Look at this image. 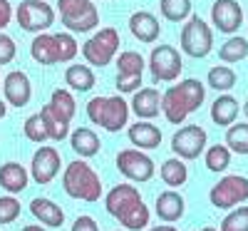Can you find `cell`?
<instances>
[{"instance_id": "f1b7e54d", "label": "cell", "mask_w": 248, "mask_h": 231, "mask_svg": "<svg viewBox=\"0 0 248 231\" xmlns=\"http://www.w3.org/2000/svg\"><path fill=\"white\" fill-rule=\"evenodd\" d=\"M159 10L169 23H184L191 17V0H159Z\"/></svg>"}, {"instance_id": "b9f144b4", "label": "cell", "mask_w": 248, "mask_h": 231, "mask_svg": "<svg viewBox=\"0 0 248 231\" xmlns=\"http://www.w3.org/2000/svg\"><path fill=\"white\" fill-rule=\"evenodd\" d=\"M13 20V5L10 0H0V33H3Z\"/></svg>"}, {"instance_id": "d6a6232c", "label": "cell", "mask_w": 248, "mask_h": 231, "mask_svg": "<svg viewBox=\"0 0 248 231\" xmlns=\"http://www.w3.org/2000/svg\"><path fill=\"white\" fill-rule=\"evenodd\" d=\"M117 221H119L122 226L132 229V231H139V229H144V226L149 224V209L144 206V201H137V204H132Z\"/></svg>"}, {"instance_id": "74e56055", "label": "cell", "mask_w": 248, "mask_h": 231, "mask_svg": "<svg viewBox=\"0 0 248 231\" xmlns=\"http://www.w3.org/2000/svg\"><path fill=\"white\" fill-rule=\"evenodd\" d=\"M57 37V48H60V57H62V62H70L75 55H77V40L70 35V33H57L55 35Z\"/></svg>"}, {"instance_id": "5b68a950", "label": "cell", "mask_w": 248, "mask_h": 231, "mask_svg": "<svg viewBox=\"0 0 248 231\" xmlns=\"http://www.w3.org/2000/svg\"><path fill=\"white\" fill-rule=\"evenodd\" d=\"M117 52H119V33L114 28H102L82 45V57L87 60V65L94 67H107Z\"/></svg>"}, {"instance_id": "e575fe53", "label": "cell", "mask_w": 248, "mask_h": 231, "mask_svg": "<svg viewBox=\"0 0 248 231\" xmlns=\"http://www.w3.org/2000/svg\"><path fill=\"white\" fill-rule=\"evenodd\" d=\"M23 134H25V139H30L35 144L47 142L50 139V132H47V124H45L43 115H40V112L37 115H30L25 119V124H23Z\"/></svg>"}, {"instance_id": "2e32d148", "label": "cell", "mask_w": 248, "mask_h": 231, "mask_svg": "<svg viewBox=\"0 0 248 231\" xmlns=\"http://www.w3.org/2000/svg\"><path fill=\"white\" fill-rule=\"evenodd\" d=\"M129 33L139 40V43H156L159 35H161V25H159V20L147 13V10H139V13H132L129 17Z\"/></svg>"}, {"instance_id": "d4e9b609", "label": "cell", "mask_w": 248, "mask_h": 231, "mask_svg": "<svg viewBox=\"0 0 248 231\" xmlns=\"http://www.w3.org/2000/svg\"><path fill=\"white\" fill-rule=\"evenodd\" d=\"M94 72L90 65H70L65 72V85L75 92H90L94 87Z\"/></svg>"}, {"instance_id": "7a4b0ae2", "label": "cell", "mask_w": 248, "mask_h": 231, "mask_svg": "<svg viewBox=\"0 0 248 231\" xmlns=\"http://www.w3.org/2000/svg\"><path fill=\"white\" fill-rule=\"evenodd\" d=\"M62 189L65 194L72 197V199H82V201H99L102 197V182H99V174L92 169L87 162H72L67 164L65 174H62Z\"/></svg>"}, {"instance_id": "8d00e7d4", "label": "cell", "mask_w": 248, "mask_h": 231, "mask_svg": "<svg viewBox=\"0 0 248 231\" xmlns=\"http://www.w3.org/2000/svg\"><path fill=\"white\" fill-rule=\"evenodd\" d=\"M221 231H248V206H238L221 221Z\"/></svg>"}, {"instance_id": "7c38bea8", "label": "cell", "mask_w": 248, "mask_h": 231, "mask_svg": "<svg viewBox=\"0 0 248 231\" xmlns=\"http://www.w3.org/2000/svg\"><path fill=\"white\" fill-rule=\"evenodd\" d=\"M211 23L218 33L233 35L243 25V8L238 5V0H216L211 5Z\"/></svg>"}, {"instance_id": "ffe728a7", "label": "cell", "mask_w": 248, "mask_h": 231, "mask_svg": "<svg viewBox=\"0 0 248 231\" xmlns=\"http://www.w3.org/2000/svg\"><path fill=\"white\" fill-rule=\"evenodd\" d=\"M28 182H30V174L23 164L17 162H5L0 166V186L10 194H20L28 189Z\"/></svg>"}, {"instance_id": "44dd1931", "label": "cell", "mask_w": 248, "mask_h": 231, "mask_svg": "<svg viewBox=\"0 0 248 231\" xmlns=\"http://www.w3.org/2000/svg\"><path fill=\"white\" fill-rule=\"evenodd\" d=\"M30 212H32V216L40 221V224H45V226H52V229H57V226H62L65 224V212L52 201V199H32L30 201Z\"/></svg>"}, {"instance_id": "603a6c76", "label": "cell", "mask_w": 248, "mask_h": 231, "mask_svg": "<svg viewBox=\"0 0 248 231\" xmlns=\"http://www.w3.org/2000/svg\"><path fill=\"white\" fill-rule=\"evenodd\" d=\"M211 119L218 127H231L238 119V99L231 95H221L216 97V102L211 104Z\"/></svg>"}, {"instance_id": "e0dca14e", "label": "cell", "mask_w": 248, "mask_h": 231, "mask_svg": "<svg viewBox=\"0 0 248 231\" xmlns=\"http://www.w3.org/2000/svg\"><path fill=\"white\" fill-rule=\"evenodd\" d=\"M161 99L164 95H159V90L154 87H141L134 92L132 97V112L139 117V119H154L159 112H161Z\"/></svg>"}, {"instance_id": "8992f818", "label": "cell", "mask_w": 248, "mask_h": 231, "mask_svg": "<svg viewBox=\"0 0 248 231\" xmlns=\"http://www.w3.org/2000/svg\"><path fill=\"white\" fill-rule=\"evenodd\" d=\"M181 50L189 55V57H206L214 50V30L203 23L199 15H191L186 20V25L181 28Z\"/></svg>"}, {"instance_id": "7dc6e473", "label": "cell", "mask_w": 248, "mask_h": 231, "mask_svg": "<svg viewBox=\"0 0 248 231\" xmlns=\"http://www.w3.org/2000/svg\"><path fill=\"white\" fill-rule=\"evenodd\" d=\"M241 110H243V117H246V119H248V99H246V102H243V107H241Z\"/></svg>"}, {"instance_id": "7402d4cb", "label": "cell", "mask_w": 248, "mask_h": 231, "mask_svg": "<svg viewBox=\"0 0 248 231\" xmlns=\"http://www.w3.org/2000/svg\"><path fill=\"white\" fill-rule=\"evenodd\" d=\"M184 209H186V201L176 192H164V194L156 197V216L167 224L179 221L184 216Z\"/></svg>"}, {"instance_id": "d6986e66", "label": "cell", "mask_w": 248, "mask_h": 231, "mask_svg": "<svg viewBox=\"0 0 248 231\" xmlns=\"http://www.w3.org/2000/svg\"><path fill=\"white\" fill-rule=\"evenodd\" d=\"M127 134L137 149H156L161 144V130L154 127L149 119H139L137 124H132Z\"/></svg>"}, {"instance_id": "cb8c5ba5", "label": "cell", "mask_w": 248, "mask_h": 231, "mask_svg": "<svg viewBox=\"0 0 248 231\" xmlns=\"http://www.w3.org/2000/svg\"><path fill=\"white\" fill-rule=\"evenodd\" d=\"M70 144H72V149H75L82 159L94 157V154L99 152V147H102L99 137H97L90 127H79V130H75V132L70 134Z\"/></svg>"}, {"instance_id": "bcb514c9", "label": "cell", "mask_w": 248, "mask_h": 231, "mask_svg": "<svg viewBox=\"0 0 248 231\" xmlns=\"http://www.w3.org/2000/svg\"><path fill=\"white\" fill-rule=\"evenodd\" d=\"M5 112H8V104H5L3 99H0V119H3V117H5Z\"/></svg>"}, {"instance_id": "484cf974", "label": "cell", "mask_w": 248, "mask_h": 231, "mask_svg": "<svg viewBox=\"0 0 248 231\" xmlns=\"http://www.w3.org/2000/svg\"><path fill=\"white\" fill-rule=\"evenodd\" d=\"M40 115H43V119L47 124V132H50V139L52 142H62V139L70 137V122L62 117V115H57L50 102L45 104L43 110H40Z\"/></svg>"}, {"instance_id": "d590c367", "label": "cell", "mask_w": 248, "mask_h": 231, "mask_svg": "<svg viewBox=\"0 0 248 231\" xmlns=\"http://www.w3.org/2000/svg\"><path fill=\"white\" fill-rule=\"evenodd\" d=\"M50 104L55 107L57 115H62L67 122H72V117L77 112V104H75V97L70 95V90H55L50 97Z\"/></svg>"}, {"instance_id": "9c48e42d", "label": "cell", "mask_w": 248, "mask_h": 231, "mask_svg": "<svg viewBox=\"0 0 248 231\" xmlns=\"http://www.w3.org/2000/svg\"><path fill=\"white\" fill-rule=\"evenodd\" d=\"M149 70L154 82H174L179 80L181 70H184V62L176 48L171 45H156L149 55Z\"/></svg>"}, {"instance_id": "30bf717a", "label": "cell", "mask_w": 248, "mask_h": 231, "mask_svg": "<svg viewBox=\"0 0 248 231\" xmlns=\"http://www.w3.org/2000/svg\"><path fill=\"white\" fill-rule=\"evenodd\" d=\"M209 201L216 209H231L236 204L248 201V179L238 177V174L223 177L218 184H214V189L209 192Z\"/></svg>"}, {"instance_id": "4dcf8cb0", "label": "cell", "mask_w": 248, "mask_h": 231, "mask_svg": "<svg viewBox=\"0 0 248 231\" xmlns=\"http://www.w3.org/2000/svg\"><path fill=\"white\" fill-rule=\"evenodd\" d=\"M144 67H147V62H144V57L134 50H124L119 52L117 57V75L119 77H129V75H141Z\"/></svg>"}, {"instance_id": "ab89813d", "label": "cell", "mask_w": 248, "mask_h": 231, "mask_svg": "<svg viewBox=\"0 0 248 231\" xmlns=\"http://www.w3.org/2000/svg\"><path fill=\"white\" fill-rule=\"evenodd\" d=\"M17 55V45L15 40L5 33H0V65H10Z\"/></svg>"}, {"instance_id": "7bdbcfd3", "label": "cell", "mask_w": 248, "mask_h": 231, "mask_svg": "<svg viewBox=\"0 0 248 231\" xmlns=\"http://www.w3.org/2000/svg\"><path fill=\"white\" fill-rule=\"evenodd\" d=\"M72 231H99V226L92 216H77L72 224Z\"/></svg>"}, {"instance_id": "4316f807", "label": "cell", "mask_w": 248, "mask_h": 231, "mask_svg": "<svg viewBox=\"0 0 248 231\" xmlns=\"http://www.w3.org/2000/svg\"><path fill=\"white\" fill-rule=\"evenodd\" d=\"M159 177L161 182L171 186V189H179L186 184V179H189V169H186V164L181 159H167L161 164V169H159Z\"/></svg>"}, {"instance_id": "ba28073f", "label": "cell", "mask_w": 248, "mask_h": 231, "mask_svg": "<svg viewBox=\"0 0 248 231\" xmlns=\"http://www.w3.org/2000/svg\"><path fill=\"white\" fill-rule=\"evenodd\" d=\"M117 169L129 182L144 184L154 177V159L149 154H144V149L132 147V149H122L117 154Z\"/></svg>"}, {"instance_id": "f546056e", "label": "cell", "mask_w": 248, "mask_h": 231, "mask_svg": "<svg viewBox=\"0 0 248 231\" xmlns=\"http://www.w3.org/2000/svg\"><path fill=\"white\" fill-rule=\"evenodd\" d=\"M203 162H206V169L209 172H226L231 164V149L229 144H214L206 149L203 154Z\"/></svg>"}, {"instance_id": "83f0119b", "label": "cell", "mask_w": 248, "mask_h": 231, "mask_svg": "<svg viewBox=\"0 0 248 231\" xmlns=\"http://www.w3.org/2000/svg\"><path fill=\"white\" fill-rule=\"evenodd\" d=\"M206 85L214 87L216 92H229V90L236 87V72L226 65H216V67L209 70V75H206Z\"/></svg>"}, {"instance_id": "277c9868", "label": "cell", "mask_w": 248, "mask_h": 231, "mask_svg": "<svg viewBox=\"0 0 248 231\" xmlns=\"http://www.w3.org/2000/svg\"><path fill=\"white\" fill-rule=\"evenodd\" d=\"M60 20L70 33H90L99 25V10L92 0H60Z\"/></svg>"}, {"instance_id": "60d3db41", "label": "cell", "mask_w": 248, "mask_h": 231, "mask_svg": "<svg viewBox=\"0 0 248 231\" xmlns=\"http://www.w3.org/2000/svg\"><path fill=\"white\" fill-rule=\"evenodd\" d=\"M141 85V75H129V77H119L117 75V90H119V95H134L137 90H141L139 87Z\"/></svg>"}, {"instance_id": "8fae6325", "label": "cell", "mask_w": 248, "mask_h": 231, "mask_svg": "<svg viewBox=\"0 0 248 231\" xmlns=\"http://www.w3.org/2000/svg\"><path fill=\"white\" fill-rule=\"evenodd\" d=\"M206 144H209L206 130L199 127V124H186L171 137V152L179 159H199L206 149Z\"/></svg>"}, {"instance_id": "52a82bcc", "label": "cell", "mask_w": 248, "mask_h": 231, "mask_svg": "<svg viewBox=\"0 0 248 231\" xmlns=\"http://www.w3.org/2000/svg\"><path fill=\"white\" fill-rule=\"evenodd\" d=\"M17 25L25 33H47V28L55 25V10L45 0H23L15 10Z\"/></svg>"}, {"instance_id": "9a60e30c", "label": "cell", "mask_w": 248, "mask_h": 231, "mask_svg": "<svg viewBox=\"0 0 248 231\" xmlns=\"http://www.w3.org/2000/svg\"><path fill=\"white\" fill-rule=\"evenodd\" d=\"M137 201H141V194H139L137 186H132V184H117L114 189H109V194L105 197V209H107V214L119 219Z\"/></svg>"}, {"instance_id": "ac0fdd59", "label": "cell", "mask_w": 248, "mask_h": 231, "mask_svg": "<svg viewBox=\"0 0 248 231\" xmlns=\"http://www.w3.org/2000/svg\"><path fill=\"white\" fill-rule=\"evenodd\" d=\"M30 55H32L35 62H40V65H57V62H62L60 48H57V37L50 35V33L35 35L32 45H30Z\"/></svg>"}, {"instance_id": "3957f363", "label": "cell", "mask_w": 248, "mask_h": 231, "mask_svg": "<svg viewBox=\"0 0 248 231\" xmlns=\"http://www.w3.org/2000/svg\"><path fill=\"white\" fill-rule=\"evenodd\" d=\"M87 117L92 124H99L107 132H119L129 122V104L122 95L114 97H92L87 102Z\"/></svg>"}, {"instance_id": "f6af8a7d", "label": "cell", "mask_w": 248, "mask_h": 231, "mask_svg": "<svg viewBox=\"0 0 248 231\" xmlns=\"http://www.w3.org/2000/svg\"><path fill=\"white\" fill-rule=\"evenodd\" d=\"M23 231H45L43 226H37V224H30V226H25Z\"/></svg>"}, {"instance_id": "5bb4252c", "label": "cell", "mask_w": 248, "mask_h": 231, "mask_svg": "<svg viewBox=\"0 0 248 231\" xmlns=\"http://www.w3.org/2000/svg\"><path fill=\"white\" fill-rule=\"evenodd\" d=\"M3 95L5 102L13 104V107H25V104L32 99V85H30V77L23 70H13L5 75L3 80Z\"/></svg>"}, {"instance_id": "836d02e7", "label": "cell", "mask_w": 248, "mask_h": 231, "mask_svg": "<svg viewBox=\"0 0 248 231\" xmlns=\"http://www.w3.org/2000/svg\"><path fill=\"white\" fill-rule=\"evenodd\" d=\"M218 57L223 62H241L248 57V40L246 37H229L218 48Z\"/></svg>"}, {"instance_id": "ee69618b", "label": "cell", "mask_w": 248, "mask_h": 231, "mask_svg": "<svg viewBox=\"0 0 248 231\" xmlns=\"http://www.w3.org/2000/svg\"><path fill=\"white\" fill-rule=\"evenodd\" d=\"M149 231H179V229L171 226V224H161V226H154V229H149Z\"/></svg>"}, {"instance_id": "c3c4849f", "label": "cell", "mask_w": 248, "mask_h": 231, "mask_svg": "<svg viewBox=\"0 0 248 231\" xmlns=\"http://www.w3.org/2000/svg\"><path fill=\"white\" fill-rule=\"evenodd\" d=\"M201 231H216V229H214V226H203Z\"/></svg>"}, {"instance_id": "1f68e13d", "label": "cell", "mask_w": 248, "mask_h": 231, "mask_svg": "<svg viewBox=\"0 0 248 231\" xmlns=\"http://www.w3.org/2000/svg\"><path fill=\"white\" fill-rule=\"evenodd\" d=\"M226 144L236 154H248V122H233L226 127Z\"/></svg>"}, {"instance_id": "4fadbf2b", "label": "cell", "mask_w": 248, "mask_h": 231, "mask_svg": "<svg viewBox=\"0 0 248 231\" xmlns=\"http://www.w3.org/2000/svg\"><path fill=\"white\" fill-rule=\"evenodd\" d=\"M60 172V152L55 147L45 144L32 154V164H30V177L35 179V184H50Z\"/></svg>"}, {"instance_id": "6da1fadb", "label": "cell", "mask_w": 248, "mask_h": 231, "mask_svg": "<svg viewBox=\"0 0 248 231\" xmlns=\"http://www.w3.org/2000/svg\"><path fill=\"white\" fill-rule=\"evenodd\" d=\"M206 99V85L194 77L181 80L179 85H171L164 92L161 99V115L169 124H184V119L191 112H196Z\"/></svg>"}, {"instance_id": "f35d334b", "label": "cell", "mask_w": 248, "mask_h": 231, "mask_svg": "<svg viewBox=\"0 0 248 231\" xmlns=\"http://www.w3.org/2000/svg\"><path fill=\"white\" fill-rule=\"evenodd\" d=\"M20 216V201L13 197H0V224H13Z\"/></svg>"}]
</instances>
